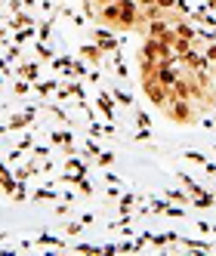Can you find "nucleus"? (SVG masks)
<instances>
[{"instance_id":"20e7f679","label":"nucleus","mask_w":216,"mask_h":256,"mask_svg":"<svg viewBox=\"0 0 216 256\" xmlns=\"http://www.w3.org/2000/svg\"><path fill=\"white\" fill-rule=\"evenodd\" d=\"M207 6H210V10H216V0H207Z\"/></svg>"},{"instance_id":"7ed1b4c3","label":"nucleus","mask_w":216,"mask_h":256,"mask_svg":"<svg viewBox=\"0 0 216 256\" xmlns=\"http://www.w3.org/2000/svg\"><path fill=\"white\" fill-rule=\"evenodd\" d=\"M204 56H207V62H216V44H210V46L204 50Z\"/></svg>"},{"instance_id":"f03ea898","label":"nucleus","mask_w":216,"mask_h":256,"mask_svg":"<svg viewBox=\"0 0 216 256\" xmlns=\"http://www.w3.org/2000/svg\"><path fill=\"white\" fill-rule=\"evenodd\" d=\"M90 16H93V19H96L99 25H105V28H114V31H118V22H120V4H118V0H112V4H105V6L93 10Z\"/></svg>"},{"instance_id":"f257e3e1","label":"nucleus","mask_w":216,"mask_h":256,"mask_svg":"<svg viewBox=\"0 0 216 256\" xmlns=\"http://www.w3.org/2000/svg\"><path fill=\"white\" fill-rule=\"evenodd\" d=\"M173 124H194L198 118H201V112H198V105L188 102V99H167V105L160 108Z\"/></svg>"}]
</instances>
